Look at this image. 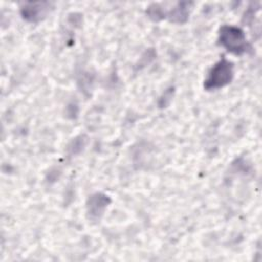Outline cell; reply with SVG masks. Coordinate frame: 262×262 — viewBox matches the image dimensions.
<instances>
[{
	"label": "cell",
	"instance_id": "obj_1",
	"mask_svg": "<svg viewBox=\"0 0 262 262\" xmlns=\"http://www.w3.org/2000/svg\"><path fill=\"white\" fill-rule=\"evenodd\" d=\"M219 43L229 52L238 55L247 52L249 48L244 31L233 26H224L221 28Z\"/></svg>",
	"mask_w": 262,
	"mask_h": 262
},
{
	"label": "cell",
	"instance_id": "obj_2",
	"mask_svg": "<svg viewBox=\"0 0 262 262\" xmlns=\"http://www.w3.org/2000/svg\"><path fill=\"white\" fill-rule=\"evenodd\" d=\"M232 77L233 66L230 61L223 57L218 62H216L209 71L204 83V87L207 90L221 88L230 83Z\"/></svg>",
	"mask_w": 262,
	"mask_h": 262
},
{
	"label": "cell",
	"instance_id": "obj_3",
	"mask_svg": "<svg viewBox=\"0 0 262 262\" xmlns=\"http://www.w3.org/2000/svg\"><path fill=\"white\" fill-rule=\"evenodd\" d=\"M108 203H110V199L104 194L96 193L90 196L87 204L88 213L90 214V217L98 218L102 214L104 208L107 206Z\"/></svg>",
	"mask_w": 262,
	"mask_h": 262
},
{
	"label": "cell",
	"instance_id": "obj_4",
	"mask_svg": "<svg viewBox=\"0 0 262 262\" xmlns=\"http://www.w3.org/2000/svg\"><path fill=\"white\" fill-rule=\"evenodd\" d=\"M44 4H31L23 9V15L30 21H37L45 14L47 7H43Z\"/></svg>",
	"mask_w": 262,
	"mask_h": 262
}]
</instances>
